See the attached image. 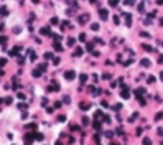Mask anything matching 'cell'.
Returning <instances> with one entry per match:
<instances>
[{"label":"cell","mask_w":163,"mask_h":145,"mask_svg":"<svg viewBox=\"0 0 163 145\" xmlns=\"http://www.w3.org/2000/svg\"><path fill=\"white\" fill-rule=\"evenodd\" d=\"M45 71H46V64H40V68H36V69L33 71V76L35 78H40Z\"/></svg>","instance_id":"cell-1"},{"label":"cell","mask_w":163,"mask_h":145,"mask_svg":"<svg viewBox=\"0 0 163 145\" xmlns=\"http://www.w3.org/2000/svg\"><path fill=\"white\" fill-rule=\"evenodd\" d=\"M87 20H89V13H83V15H79V17H78V21H79L81 25L87 23Z\"/></svg>","instance_id":"cell-2"},{"label":"cell","mask_w":163,"mask_h":145,"mask_svg":"<svg viewBox=\"0 0 163 145\" xmlns=\"http://www.w3.org/2000/svg\"><path fill=\"white\" fill-rule=\"evenodd\" d=\"M99 17H101L102 21H106L107 18H109V12L106 10V8H101V10H99Z\"/></svg>","instance_id":"cell-3"},{"label":"cell","mask_w":163,"mask_h":145,"mask_svg":"<svg viewBox=\"0 0 163 145\" xmlns=\"http://www.w3.org/2000/svg\"><path fill=\"white\" fill-rule=\"evenodd\" d=\"M74 78H76V72H74V71H66V72H64V79L72 81Z\"/></svg>","instance_id":"cell-4"},{"label":"cell","mask_w":163,"mask_h":145,"mask_svg":"<svg viewBox=\"0 0 163 145\" xmlns=\"http://www.w3.org/2000/svg\"><path fill=\"white\" fill-rule=\"evenodd\" d=\"M140 64H142L143 68H148L152 63H150V60H148V58H142V60H140Z\"/></svg>","instance_id":"cell-5"},{"label":"cell","mask_w":163,"mask_h":145,"mask_svg":"<svg viewBox=\"0 0 163 145\" xmlns=\"http://www.w3.org/2000/svg\"><path fill=\"white\" fill-rule=\"evenodd\" d=\"M125 25L127 26L132 25V15H130V13H125Z\"/></svg>","instance_id":"cell-6"},{"label":"cell","mask_w":163,"mask_h":145,"mask_svg":"<svg viewBox=\"0 0 163 145\" xmlns=\"http://www.w3.org/2000/svg\"><path fill=\"white\" fill-rule=\"evenodd\" d=\"M145 92H147V91H145V88H138L137 91H135V96H137V97H140V96H143Z\"/></svg>","instance_id":"cell-7"},{"label":"cell","mask_w":163,"mask_h":145,"mask_svg":"<svg viewBox=\"0 0 163 145\" xmlns=\"http://www.w3.org/2000/svg\"><path fill=\"white\" fill-rule=\"evenodd\" d=\"M120 96H122V99H129L130 97V92H129V89H124L120 92Z\"/></svg>","instance_id":"cell-8"},{"label":"cell","mask_w":163,"mask_h":145,"mask_svg":"<svg viewBox=\"0 0 163 145\" xmlns=\"http://www.w3.org/2000/svg\"><path fill=\"white\" fill-rule=\"evenodd\" d=\"M83 53H84V51H83V48H76V49H74V56H76V58L83 56Z\"/></svg>","instance_id":"cell-9"},{"label":"cell","mask_w":163,"mask_h":145,"mask_svg":"<svg viewBox=\"0 0 163 145\" xmlns=\"http://www.w3.org/2000/svg\"><path fill=\"white\" fill-rule=\"evenodd\" d=\"M40 33H41V35H51V31H49V26H48V28H46V26H43V28L40 30Z\"/></svg>","instance_id":"cell-10"},{"label":"cell","mask_w":163,"mask_h":145,"mask_svg":"<svg viewBox=\"0 0 163 145\" xmlns=\"http://www.w3.org/2000/svg\"><path fill=\"white\" fill-rule=\"evenodd\" d=\"M0 15L7 17V15H8V8H7V7H0Z\"/></svg>","instance_id":"cell-11"},{"label":"cell","mask_w":163,"mask_h":145,"mask_svg":"<svg viewBox=\"0 0 163 145\" xmlns=\"http://www.w3.org/2000/svg\"><path fill=\"white\" fill-rule=\"evenodd\" d=\"M66 28H71V25H69V21H61V30H66Z\"/></svg>","instance_id":"cell-12"},{"label":"cell","mask_w":163,"mask_h":145,"mask_svg":"<svg viewBox=\"0 0 163 145\" xmlns=\"http://www.w3.org/2000/svg\"><path fill=\"white\" fill-rule=\"evenodd\" d=\"M54 49H56V51H63V46H61L60 41H54Z\"/></svg>","instance_id":"cell-13"},{"label":"cell","mask_w":163,"mask_h":145,"mask_svg":"<svg viewBox=\"0 0 163 145\" xmlns=\"http://www.w3.org/2000/svg\"><path fill=\"white\" fill-rule=\"evenodd\" d=\"M79 107H81V109H83V111H87V109L91 107V104H86V102H81V104H79Z\"/></svg>","instance_id":"cell-14"},{"label":"cell","mask_w":163,"mask_h":145,"mask_svg":"<svg viewBox=\"0 0 163 145\" xmlns=\"http://www.w3.org/2000/svg\"><path fill=\"white\" fill-rule=\"evenodd\" d=\"M142 48L145 49V51H153V53H155V49H153L150 45H142Z\"/></svg>","instance_id":"cell-15"},{"label":"cell","mask_w":163,"mask_h":145,"mask_svg":"<svg viewBox=\"0 0 163 145\" xmlns=\"http://www.w3.org/2000/svg\"><path fill=\"white\" fill-rule=\"evenodd\" d=\"M137 8H138V12H140V13H143V12H145V2L138 3V7H137Z\"/></svg>","instance_id":"cell-16"},{"label":"cell","mask_w":163,"mask_h":145,"mask_svg":"<svg viewBox=\"0 0 163 145\" xmlns=\"http://www.w3.org/2000/svg\"><path fill=\"white\" fill-rule=\"evenodd\" d=\"M99 28H101V26H99V23H92V25H91V30H92V31H97Z\"/></svg>","instance_id":"cell-17"},{"label":"cell","mask_w":163,"mask_h":145,"mask_svg":"<svg viewBox=\"0 0 163 145\" xmlns=\"http://www.w3.org/2000/svg\"><path fill=\"white\" fill-rule=\"evenodd\" d=\"M86 49H87V51H94V41H92V43H87Z\"/></svg>","instance_id":"cell-18"},{"label":"cell","mask_w":163,"mask_h":145,"mask_svg":"<svg viewBox=\"0 0 163 145\" xmlns=\"http://www.w3.org/2000/svg\"><path fill=\"white\" fill-rule=\"evenodd\" d=\"M142 143H143V145H152V140L148 139V137H145V139L142 140Z\"/></svg>","instance_id":"cell-19"},{"label":"cell","mask_w":163,"mask_h":145,"mask_svg":"<svg viewBox=\"0 0 163 145\" xmlns=\"http://www.w3.org/2000/svg\"><path fill=\"white\" fill-rule=\"evenodd\" d=\"M49 23H51V25H58V23H60V20H58L56 17H53L51 20H49Z\"/></svg>","instance_id":"cell-20"},{"label":"cell","mask_w":163,"mask_h":145,"mask_svg":"<svg viewBox=\"0 0 163 145\" xmlns=\"http://www.w3.org/2000/svg\"><path fill=\"white\" fill-rule=\"evenodd\" d=\"M45 60H54V58H53V53H45Z\"/></svg>","instance_id":"cell-21"},{"label":"cell","mask_w":163,"mask_h":145,"mask_svg":"<svg viewBox=\"0 0 163 145\" xmlns=\"http://www.w3.org/2000/svg\"><path fill=\"white\" fill-rule=\"evenodd\" d=\"M117 3H119V0H109V5L110 7H117Z\"/></svg>","instance_id":"cell-22"},{"label":"cell","mask_w":163,"mask_h":145,"mask_svg":"<svg viewBox=\"0 0 163 145\" xmlns=\"http://www.w3.org/2000/svg\"><path fill=\"white\" fill-rule=\"evenodd\" d=\"M68 46H74V38H68Z\"/></svg>","instance_id":"cell-23"},{"label":"cell","mask_w":163,"mask_h":145,"mask_svg":"<svg viewBox=\"0 0 163 145\" xmlns=\"http://www.w3.org/2000/svg\"><path fill=\"white\" fill-rule=\"evenodd\" d=\"M147 83H148V84L155 83V76H148V78H147Z\"/></svg>","instance_id":"cell-24"},{"label":"cell","mask_w":163,"mask_h":145,"mask_svg":"<svg viewBox=\"0 0 163 145\" xmlns=\"http://www.w3.org/2000/svg\"><path fill=\"white\" fill-rule=\"evenodd\" d=\"M125 5H135V0H124Z\"/></svg>","instance_id":"cell-25"},{"label":"cell","mask_w":163,"mask_h":145,"mask_svg":"<svg viewBox=\"0 0 163 145\" xmlns=\"http://www.w3.org/2000/svg\"><path fill=\"white\" fill-rule=\"evenodd\" d=\"M161 119H163V112H158L155 115V120H161Z\"/></svg>","instance_id":"cell-26"},{"label":"cell","mask_w":163,"mask_h":145,"mask_svg":"<svg viewBox=\"0 0 163 145\" xmlns=\"http://www.w3.org/2000/svg\"><path fill=\"white\" fill-rule=\"evenodd\" d=\"M5 43H7V38L3 35H0V45H5Z\"/></svg>","instance_id":"cell-27"},{"label":"cell","mask_w":163,"mask_h":145,"mask_svg":"<svg viewBox=\"0 0 163 145\" xmlns=\"http://www.w3.org/2000/svg\"><path fill=\"white\" fill-rule=\"evenodd\" d=\"M79 41H87V40H86V33H81L79 35Z\"/></svg>","instance_id":"cell-28"},{"label":"cell","mask_w":163,"mask_h":145,"mask_svg":"<svg viewBox=\"0 0 163 145\" xmlns=\"http://www.w3.org/2000/svg\"><path fill=\"white\" fill-rule=\"evenodd\" d=\"M140 36H143V38H150V35H148L147 31H140Z\"/></svg>","instance_id":"cell-29"},{"label":"cell","mask_w":163,"mask_h":145,"mask_svg":"<svg viewBox=\"0 0 163 145\" xmlns=\"http://www.w3.org/2000/svg\"><path fill=\"white\" fill-rule=\"evenodd\" d=\"M79 78H81V83H86V81H87V76H86V74H81Z\"/></svg>","instance_id":"cell-30"},{"label":"cell","mask_w":163,"mask_h":145,"mask_svg":"<svg viewBox=\"0 0 163 145\" xmlns=\"http://www.w3.org/2000/svg\"><path fill=\"white\" fill-rule=\"evenodd\" d=\"M18 107H20V109H23V111H26V107H28V106H26L25 102H20V106H18Z\"/></svg>","instance_id":"cell-31"},{"label":"cell","mask_w":163,"mask_h":145,"mask_svg":"<svg viewBox=\"0 0 163 145\" xmlns=\"http://www.w3.org/2000/svg\"><path fill=\"white\" fill-rule=\"evenodd\" d=\"M7 64V60L5 58H0V66H5Z\"/></svg>","instance_id":"cell-32"},{"label":"cell","mask_w":163,"mask_h":145,"mask_svg":"<svg viewBox=\"0 0 163 145\" xmlns=\"http://www.w3.org/2000/svg\"><path fill=\"white\" fill-rule=\"evenodd\" d=\"M138 102H140V106H145V99H143L142 96H140V97H138Z\"/></svg>","instance_id":"cell-33"},{"label":"cell","mask_w":163,"mask_h":145,"mask_svg":"<svg viewBox=\"0 0 163 145\" xmlns=\"http://www.w3.org/2000/svg\"><path fill=\"white\" fill-rule=\"evenodd\" d=\"M35 139H36V140H43V134H36Z\"/></svg>","instance_id":"cell-34"},{"label":"cell","mask_w":163,"mask_h":145,"mask_svg":"<svg viewBox=\"0 0 163 145\" xmlns=\"http://www.w3.org/2000/svg\"><path fill=\"white\" fill-rule=\"evenodd\" d=\"M3 102H5V104H12V97H5V99H3Z\"/></svg>","instance_id":"cell-35"},{"label":"cell","mask_w":163,"mask_h":145,"mask_svg":"<svg viewBox=\"0 0 163 145\" xmlns=\"http://www.w3.org/2000/svg\"><path fill=\"white\" fill-rule=\"evenodd\" d=\"M58 120H60V122H66V115H60V117H58Z\"/></svg>","instance_id":"cell-36"},{"label":"cell","mask_w":163,"mask_h":145,"mask_svg":"<svg viewBox=\"0 0 163 145\" xmlns=\"http://www.w3.org/2000/svg\"><path fill=\"white\" fill-rule=\"evenodd\" d=\"M17 96H18V99H21V101H23V99H25V94H23V92H18Z\"/></svg>","instance_id":"cell-37"},{"label":"cell","mask_w":163,"mask_h":145,"mask_svg":"<svg viewBox=\"0 0 163 145\" xmlns=\"http://www.w3.org/2000/svg\"><path fill=\"white\" fill-rule=\"evenodd\" d=\"M148 17H150V18H155V17H157V12H150V13H148Z\"/></svg>","instance_id":"cell-38"},{"label":"cell","mask_w":163,"mask_h":145,"mask_svg":"<svg viewBox=\"0 0 163 145\" xmlns=\"http://www.w3.org/2000/svg\"><path fill=\"white\" fill-rule=\"evenodd\" d=\"M26 129H33V130H35L36 125H35V124H28V125H26Z\"/></svg>","instance_id":"cell-39"},{"label":"cell","mask_w":163,"mask_h":145,"mask_svg":"<svg viewBox=\"0 0 163 145\" xmlns=\"http://www.w3.org/2000/svg\"><path fill=\"white\" fill-rule=\"evenodd\" d=\"M30 58H31V60H36V54L33 51H30Z\"/></svg>","instance_id":"cell-40"},{"label":"cell","mask_w":163,"mask_h":145,"mask_svg":"<svg viewBox=\"0 0 163 145\" xmlns=\"http://www.w3.org/2000/svg\"><path fill=\"white\" fill-rule=\"evenodd\" d=\"M83 124H84V125L89 124V119H87V117H83Z\"/></svg>","instance_id":"cell-41"},{"label":"cell","mask_w":163,"mask_h":145,"mask_svg":"<svg viewBox=\"0 0 163 145\" xmlns=\"http://www.w3.org/2000/svg\"><path fill=\"white\" fill-rule=\"evenodd\" d=\"M158 63H163V54H160V56H158Z\"/></svg>","instance_id":"cell-42"},{"label":"cell","mask_w":163,"mask_h":145,"mask_svg":"<svg viewBox=\"0 0 163 145\" xmlns=\"http://www.w3.org/2000/svg\"><path fill=\"white\" fill-rule=\"evenodd\" d=\"M3 30H5V25H2V23H0V33H2Z\"/></svg>","instance_id":"cell-43"},{"label":"cell","mask_w":163,"mask_h":145,"mask_svg":"<svg viewBox=\"0 0 163 145\" xmlns=\"http://www.w3.org/2000/svg\"><path fill=\"white\" fill-rule=\"evenodd\" d=\"M157 3L158 5H163V0H157Z\"/></svg>","instance_id":"cell-44"},{"label":"cell","mask_w":163,"mask_h":145,"mask_svg":"<svg viewBox=\"0 0 163 145\" xmlns=\"http://www.w3.org/2000/svg\"><path fill=\"white\" fill-rule=\"evenodd\" d=\"M110 145H119V143H117V142H112V143H110Z\"/></svg>","instance_id":"cell-45"},{"label":"cell","mask_w":163,"mask_h":145,"mask_svg":"<svg viewBox=\"0 0 163 145\" xmlns=\"http://www.w3.org/2000/svg\"><path fill=\"white\" fill-rule=\"evenodd\" d=\"M160 25H161V26H163V18H161V20H160Z\"/></svg>","instance_id":"cell-46"}]
</instances>
